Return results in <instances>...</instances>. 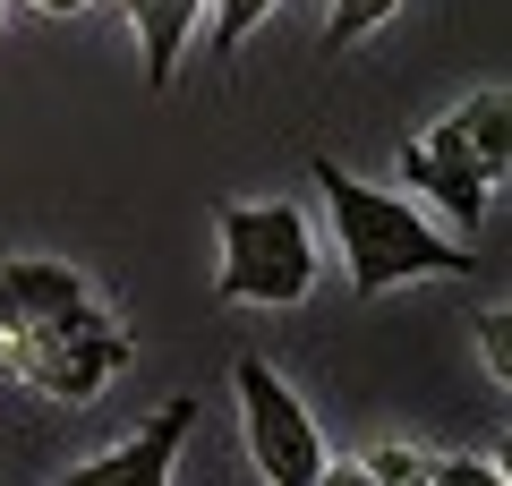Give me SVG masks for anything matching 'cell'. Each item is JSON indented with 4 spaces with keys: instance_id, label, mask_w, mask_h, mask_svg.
<instances>
[{
    "instance_id": "cell-3",
    "label": "cell",
    "mask_w": 512,
    "mask_h": 486,
    "mask_svg": "<svg viewBox=\"0 0 512 486\" xmlns=\"http://www.w3.org/2000/svg\"><path fill=\"white\" fill-rule=\"evenodd\" d=\"M231 307H299L316 290V239L299 205H222V273Z\"/></svg>"
},
{
    "instance_id": "cell-6",
    "label": "cell",
    "mask_w": 512,
    "mask_h": 486,
    "mask_svg": "<svg viewBox=\"0 0 512 486\" xmlns=\"http://www.w3.org/2000/svg\"><path fill=\"white\" fill-rule=\"evenodd\" d=\"M120 9H128V35H137V60H146V86L163 94L180 77V52L197 35L205 0H120Z\"/></svg>"
},
{
    "instance_id": "cell-1",
    "label": "cell",
    "mask_w": 512,
    "mask_h": 486,
    "mask_svg": "<svg viewBox=\"0 0 512 486\" xmlns=\"http://www.w3.org/2000/svg\"><path fill=\"white\" fill-rule=\"evenodd\" d=\"M316 188H325V214H333V239H342V265H350L359 299H384L393 282H427V273H470L478 265L470 239L427 231L419 205H402L393 188L350 180L342 162H316Z\"/></svg>"
},
{
    "instance_id": "cell-8",
    "label": "cell",
    "mask_w": 512,
    "mask_h": 486,
    "mask_svg": "<svg viewBox=\"0 0 512 486\" xmlns=\"http://www.w3.org/2000/svg\"><path fill=\"white\" fill-rule=\"evenodd\" d=\"M393 9H402V0H333V18H325V52H350V43L376 35Z\"/></svg>"
},
{
    "instance_id": "cell-11",
    "label": "cell",
    "mask_w": 512,
    "mask_h": 486,
    "mask_svg": "<svg viewBox=\"0 0 512 486\" xmlns=\"http://www.w3.org/2000/svg\"><path fill=\"white\" fill-rule=\"evenodd\" d=\"M487 367H495V384H512V350H504V316H487Z\"/></svg>"
},
{
    "instance_id": "cell-12",
    "label": "cell",
    "mask_w": 512,
    "mask_h": 486,
    "mask_svg": "<svg viewBox=\"0 0 512 486\" xmlns=\"http://www.w3.org/2000/svg\"><path fill=\"white\" fill-rule=\"evenodd\" d=\"M43 18H77V9H86V0H35Z\"/></svg>"
},
{
    "instance_id": "cell-4",
    "label": "cell",
    "mask_w": 512,
    "mask_h": 486,
    "mask_svg": "<svg viewBox=\"0 0 512 486\" xmlns=\"http://www.w3.org/2000/svg\"><path fill=\"white\" fill-rule=\"evenodd\" d=\"M231 401H239V444H248V461H256L265 486H316L333 469L308 401L282 384L274 359H256V350H248V359L231 367Z\"/></svg>"
},
{
    "instance_id": "cell-9",
    "label": "cell",
    "mask_w": 512,
    "mask_h": 486,
    "mask_svg": "<svg viewBox=\"0 0 512 486\" xmlns=\"http://www.w3.org/2000/svg\"><path fill=\"white\" fill-rule=\"evenodd\" d=\"M350 478H376V486H393V478H427V461H419V452H402V444H384L376 461H367V469H350Z\"/></svg>"
},
{
    "instance_id": "cell-7",
    "label": "cell",
    "mask_w": 512,
    "mask_h": 486,
    "mask_svg": "<svg viewBox=\"0 0 512 486\" xmlns=\"http://www.w3.org/2000/svg\"><path fill=\"white\" fill-rule=\"evenodd\" d=\"M282 0H214V60H239V43L274 18Z\"/></svg>"
},
{
    "instance_id": "cell-5",
    "label": "cell",
    "mask_w": 512,
    "mask_h": 486,
    "mask_svg": "<svg viewBox=\"0 0 512 486\" xmlns=\"http://www.w3.org/2000/svg\"><path fill=\"white\" fill-rule=\"evenodd\" d=\"M188 427H197V401H163V410L128 435L120 452H94L69 486H163V478H171V452H180Z\"/></svg>"
},
{
    "instance_id": "cell-2",
    "label": "cell",
    "mask_w": 512,
    "mask_h": 486,
    "mask_svg": "<svg viewBox=\"0 0 512 486\" xmlns=\"http://www.w3.org/2000/svg\"><path fill=\"white\" fill-rule=\"evenodd\" d=\"M504 94H470V103L453 111L444 128H427V137H402V171L410 188H427V197L444 205V214L461 222V231H478V214H487L495 180H504Z\"/></svg>"
},
{
    "instance_id": "cell-10",
    "label": "cell",
    "mask_w": 512,
    "mask_h": 486,
    "mask_svg": "<svg viewBox=\"0 0 512 486\" xmlns=\"http://www.w3.org/2000/svg\"><path fill=\"white\" fill-rule=\"evenodd\" d=\"M427 478H444V486H504V469H487V461H444V469H427Z\"/></svg>"
}]
</instances>
